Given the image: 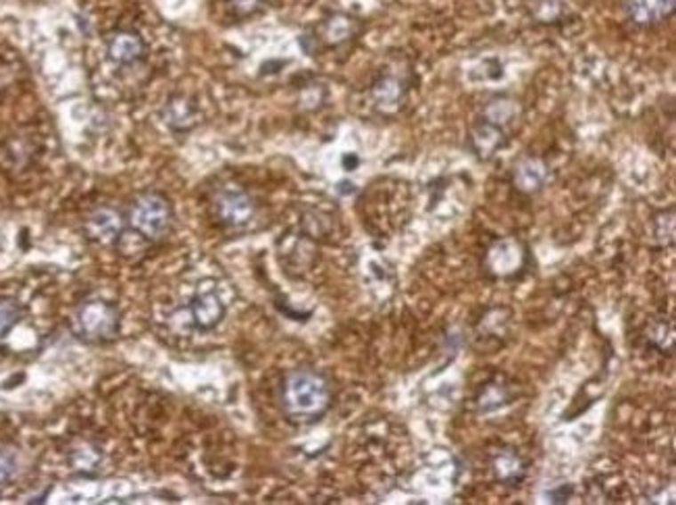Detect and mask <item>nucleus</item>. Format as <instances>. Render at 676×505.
<instances>
[{"instance_id": "nucleus-1", "label": "nucleus", "mask_w": 676, "mask_h": 505, "mask_svg": "<svg viewBox=\"0 0 676 505\" xmlns=\"http://www.w3.org/2000/svg\"><path fill=\"white\" fill-rule=\"evenodd\" d=\"M329 405L331 389L321 373L298 368L281 383V408L294 422H315L329 410Z\"/></svg>"}, {"instance_id": "nucleus-2", "label": "nucleus", "mask_w": 676, "mask_h": 505, "mask_svg": "<svg viewBox=\"0 0 676 505\" xmlns=\"http://www.w3.org/2000/svg\"><path fill=\"white\" fill-rule=\"evenodd\" d=\"M127 223L132 229L150 242H158L167 236L173 223V208L171 202L158 192L140 196L129 208Z\"/></svg>"}, {"instance_id": "nucleus-3", "label": "nucleus", "mask_w": 676, "mask_h": 505, "mask_svg": "<svg viewBox=\"0 0 676 505\" xmlns=\"http://www.w3.org/2000/svg\"><path fill=\"white\" fill-rule=\"evenodd\" d=\"M77 329L82 337L90 341H107L117 335L119 329V314L102 300L84 301L77 308Z\"/></svg>"}, {"instance_id": "nucleus-4", "label": "nucleus", "mask_w": 676, "mask_h": 505, "mask_svg": "<svg viewBox=\"0 0 676 505\" xmlns=\"http://www.w3.org/2000/svg\"><path fill=\"white\" fill-rule=\"evenodd\" d=\"M214 214H217L219 223L229 227V229H239L245 227L254 219V202L245 192L237 188H227L214 196Z\"/></svg>"}, {"instance_id": "nucleus-5", "label": "nucleus", "mask_w": 676, "mask_h": 505, "mask_svg": "<svg viewBox=\"0 0 676 505\" xmlns=\"http://www.w3.org/2000/svg\"><path fill=\"white\" fill-rule=\"evenodd\" d=\"M676 9V0H626L624 13L632 26L654 28L668 21Z\"/></svg>"}, {"instance_id": "nucleus-6", "label": "nucleus", "mask_w": 676, "mask_h": 505, "mask_svg": "<svg viewBox=\"0 0 676 505\" xmlns=\"http://www.w3.org/2000/svg\"><path fill=\"white\" fill-rule=\"evenodd\" d=\"M506 129L494 121L485 119V116L469 133V146L479 160H489L500 148L506 146Z\"/></svg>"}, {"instance_id": "nucleus-7", "label": "nucleus", "mask_w": 676, "mask_h": 505, "mask_svg": "<svg viewBox=\"0 0 676 505\" xmlns=\"http://www.w3.org/2000/svg\"><path fill=\"white\" fill-rule=\"evenodd\" d=\"M360 32V21L348 13H334L321 23L318 32L312 36L315 42H321L325 46H342L356 38Z\"/></svg>"}, {"instance_id": "nucleus-8", "label": "nucleus", "mask_w": 676, "mask_h": 505, "mask_svg": "<svg viewBox=\"0 0 676 505\" xmlns=\"http://www.w3.org/2000/svg\"><path fill=\"white\" fill-rule=\"evenodd\" d=\"M123 231V219L115 208L102 206L96 208L85 220V233L101 244H113L121 237Z\"/></svg>"}, {"instance_id": "nucleus-9", "label": "nucleus", "mask_w": 676, "mask_h": 505, "mask_svg": "<svg viewBox=\"0 0 676 505\" xmlns=\"http://www.w3.org/2000/svg\"><path fill=\"white\" fill-rule=\"evenodd\" d=\"M189 312H192V320L198 329L211 331L221 323V320H223L225 306H223V301L219 300V295L208 289V292H200L198 295H196Z\"/></svg>"}, {"instance_id": "nucleus-10", "label": "nucleus", "mask_w": 676, "mask_h": 505, "mask_svg": "<svg viewBox=\"0 0 676 505\" xmlns=\"http://www.w3.org/2000/svg\"><path fill=\"white\" fill-rule=\"evenodd\" d=\"M144 51L146 46L142 38L135 32H129V29L113 34L109 40V57L119 65L135 63V60L144 57Z\"/></svg>"}, {"instance_id": "nucleus-11", "label": "nucleus", "mask_w": 676, "mask_h": 505, "mask_svg": "<svg viewBox=\"0 0 676 505\" xmlns=\"http://www.w3.org/2000/svg\"><path fill=\"white\" fill-rule=\"evenodd\" d=\"M550 171L539 158H525L514 166V186L525 194H537L548 183Z\"/></svg>"}, {"instance_id": "nucleus-12", "label": "nucleus", "mask_w": 676, "mask_h": 505, "mask_svg": "<svg viewBox=\"0 0 676 505\" xmlns=\"http://www.w3.org/2000/svg\"><path fill=\"white\" fill-rule=\"evenodd\" d=\"M406 98V82L398 76H381L373 85L374 107L381 110H396Z\"/></svg>"}, {"instance_id": "nucleus-13", "label": "nucleus", "mask_w": 676, "mask_h": 505, "mask_svg": "<svg viewBox=\"0 0 676 505\" xmlns=\"http://www.w3.org/2000/svg\"><path fill=\"white\" fill-rule=\"evenodd\" d=\"M494 470L497 480H502V483L506 485L520 483L522 477H525V464H522V460L512 452H503L497 455L494 461Z\"/></svg>"}, {"instance_id": "nucleus-14", "label": "nucleus", "mask_w": 676, "mask_h": 505, "mask_svg": "<svg viewBox=\"0 0 676 505\" xmlns=\"http://www.w3.org/2000/svg\"><path fill=\"white\" fill-rule=\"evenodd\" d=\"M194 116V107L188 100H183V98H173V100L167 104V108H165V121L173 129H177V132H186V129L192 127L196 123Z\"/></svg>"}, {"instance_id": "nucleus-15", "label": "nucleus", "mask_w": 676, "mask_h": 505, "mask_svg": "<svg viewBox=\"0 0 676 505\" xmlns=\"http://www.w3.org/2000/svg\"><path fill=\"white\" fill-rule=\"evenodd\" d=\"M528 9H531V17L535 21L550 26V23L562 20L567 3L564 0H531Z\"/></svg>"}, {"instance_id": "nucleus-16", "label": "nucleus", "mask_w": 676, "mask_h": 505, "mask_svg": "<svg viewBox=\"0 0 676 505\" xmlns=\"http://www.w3.org/2000/svg\"><path fill=\"white\" fill-rule=\"evenodd\" d=\"M21 318V308L15 304L13 300L0 298V340H3L13 326L20 323Z\"/></svg>"}, {"instance_id": "nucleus-17", "label": "nucleus", "mask_w": 676, "mask_h": 505, "mask_svg": "<svg viewBox=\"0 0 676 505\" xmlns=\"http://www.w3.org/2000/svg\"><path fill=\"white\" fill-rule=\"evenodd\" d=\"M264 3H267V0H227V4H229V9L236 17L254 15L264 7Z\"/></svg>"}, {"instance_id": "nucleus-18", "label": "nucleus", "mask_w": 676, "mask_h": 505, "mask_svg": "<svg viewBox=\"0 0 676 505\" xmlns=\"http://www.w3.org/2000/svg\"><path fill=\"white\" fill-rule=\"evenodd\" d=\"M15 458L7 452H0V483L9 480L15 474Z\"/></svg>"}, {"instance_id": "nucleus-19", "label": "nucleus", "mask_w": 676, "mask_h": 505, "mask_svg": "<svg viewBox=\"0 0 676 505\" xmlns=\"http://www.w3.org/2000/svg\"><path fill=\"white\" fill-rule=\"evenodd\" d=\"M343 163H346L348 171H350V166H354V164H356V158H354V156H352V158H346V160H343Z\"/></svg>"}]
</instances>
